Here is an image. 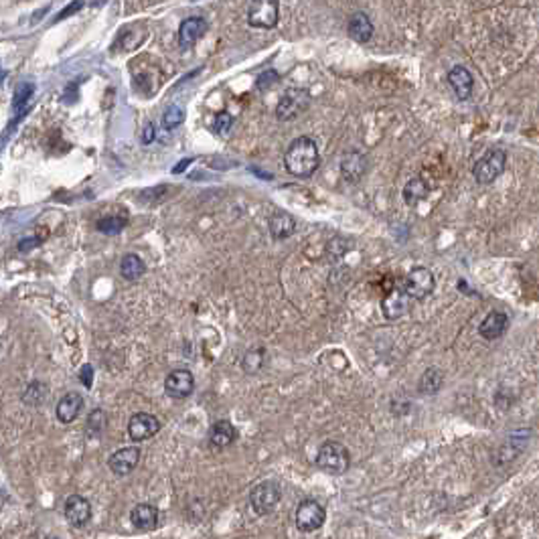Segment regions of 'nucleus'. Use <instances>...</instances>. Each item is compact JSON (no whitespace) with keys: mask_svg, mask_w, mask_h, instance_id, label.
I'll use <instances>...</instances> for the list:
<instances>
[{"mask_svg":"<svg viewBox=\"0 0 539 539\" xmlns=\"http://www.w3.org/2000/svg\"><path fill=\"white\" fill-rule=\"evenodd\" d=\"M321 165V155L316 142L309 136H298L290 142L284 155V167L296 179H309Z\"/></svg>","mask_w":539,"mask_h":539,"instance_id":"1","label":"nucleus"},{"mask_svg":"<svg viewBox=\"0 0 539 539\" xmlns=\"http://www.w3.org/2000/svg\"><path fill=\"white\" fill-rule=\"evenodd\" d=\"M316 465H318V468H321L323 472H326V474L340 477V474H345V472L349 470V467H351V454H349V450H347L340 442L326 440L325 444L318 448Z\"/></svg>","mask_w":539,"mask_h":539,"instance_id":"2","label":"nucleus"},{"mask_svg":"<svg viewBox=\"0 0 539 539\" xmlns=\"http://www.w3.org/2000/svg\"><path fill=\"white\" fill-rule=\"evenodd\" d=\"M507 167V152L503 148H491L477 160L472 177L479 184H491L505 172Z\"/></svg>","mask_w":539,"mask_h":539,"instance_id":"3","label":"nucleus"},{"mask_svg":"<svg viewBox=\"0 0 539 539\" xmlns=\"http://www.w3.org/2000/svg\"><path fill=\"white\" fill-rule=\"evenodd\" d=\"M311 104V94L304 87H290L284 91V96L276 106V118L280 122H292L302 112H306Z\"/></svg>","mask_w":539,"mask_h":539,"instance_id":"4","label":"nucleus"},{"mask_svg":"<svg viewBox=\"0 0 539 539\" xmlns=\"http://www.w3.org/2000/svg\"><path fill=\"white\" fill-rule=\"evenodd\" d=\"M282 499V489L276 481H262L250 493V505L255 515H270Z\"/></svg>","mask_w":539,"mask_h":539,"instance_id":"5","label":"nucleus"},{"mask_svg":"<svg viewBox=\"0 0 539 539\" xmlns=\"http://www.w3.org/2000/svg\"><path fill=\"white\" fill-rule=\"evenodd\" d=\"M296 527L304 533H312L318 531L326 521V511L325 507L314 501V499H304L300 501L296 507V515H294Z\"/></svg>","mask_w":539,"mask_h":539,"instance_id":"6","label":"nucleus"},{"mask_svg":"<svg viewBox=\"0 0 539 539\" xmlns=\"http://www.w3.org/2000/svg\"><path fill=\"white\" fill-rule=\"evenodd\" d=\"M280 18V0H252L248 23L254 28H274Z\"/></svg>","mask_w":539,"mask_h":539,"instance_id":"7","label":"nucleus"},{"mask_svg":"<svg viewBox=\"0 0 539 539\" xmlns=\"http://www.w3.org/2000/svg\"><path fill=\"white\" fill-rule=\"evenodd\" d=\"M434 274L424 266H418L408 272L406 280H404V290L408 292V296L413 300H422L430 296L434 290Z\"/></svg>","mask_w":539,"mask_h":539,"instance_id":"8","label":"nucleus"},{"mask_svg":"<svg viewBox=\"0 0 539 539\" xmlns=\"http://www.w3.org/2000/svg\"><path fill=\"white\" fill-rule=\"evenodd\" d=\"M165 391L172 399H184L195 391V377L189 369H172L165 379Z\"/></svg>","mask_w":539,"mask_h":539,"instance_id":"9","label":"nucleus"},{"mask_svg":"<svg viewBox=\"0 0 539 539\" xmlns=\"http://www.w3.org/2000/svg\"><path fill=\"white\" fill-rule=\"evenodd\" d=\"M160 432V420L148 413V411H138L130 418L128 422V434L134 442H142L156 436Z\"/></svg>","mask_w":539,"mask_h":539,"instance_id":"10","label":"nucleus"},{"mask_svg":"<svg viewBox=\"0 0 539 539\" xmlns=\"http://www.w3.org/2000/svg\"><path fill=\"white\" fill-rule=\"evenodd\" d=\"M140 448L138 446H126V448H120L110 456L108 460V467L112 470L116 477H126L130 474L134 468L138 467L140 462Z\"/></svg>","mask_w":539,"mask_h":539,"instance_id":"11","label":"nucleus"},{"mask_svg":"<svg viewBox=\"0 0 539 539\" xmlns=\"http://www.w3.org/2000/svg\"><path fill=\"white\" fill-rule=\"evenodd\" d=\"M63 515L73 527H84L91 519V503L82 495H70L63 505Z\"/></svg>","mask_w":539,"mask_h":539,"instance_id":"12","label":"nucleus"},{"mask_svg":"<svg viewBox=\"0 0 539 539\" xmlns=\"http://www.w3.org/2000/svg\"><path fill=\"white\" fill-rule=\"evenodd\" d=\"M410 309V296L404 288H391L382 300V312L385 318L396 321Z\"/></svg>","mask_w":539,"mask_h":539,"instance_id":"13","label":"nucleus"},{"mask_svg":"<svg viewBox=\"0 0 539 539\" xmlns=\"http://www.w3.org/2000/svg\"><path fill=\"white\" fill-rule=\"evenodd\" d=\"M367 170V158L359 150H349L340 158V174L345 177V181L357 183Z\"/></svg>","mask_w":539,"mask_h":539,"instance_id":"14","label":"nucleus"},{"mask_svg":"<svg viewBox=\"0 0 539 539\" xmlns=\"http://www.w3.org/2000/svg\"><path fill=\"white\" fill-rule=\"evenodd\" d=\"M448 85L452 87L454 96L460 99V101H467L470 96H472V87H474V79H472V73L462 67V65H456L452 70L448 71Z\"/></svg>","mask_w":539,"mask_h":539,"instance_id":"15","label":"nucleus"},{"mask_svg":"<svg viewBox=\"0 0 539 539\" xmlns=\"http://www.w3.org/2000/svg\"><path fill=\"white\" fill-rule=\"evenodd\" d=\"M82 408H84V397H82V394L70 391V394H65V396L61 397V399H59V404H57V408H55L57 420H59L63 426L71 424V422H75V420H77V416H79Z\"/></svg>","mask_w":539,"mask_h":539,"instance_id":"16","label":"nucleus"},{"mask_svg":"<svg viewBox=\"0 0 539 539\" xmlns=\"http://www.w3.org/2000/svg\"><path fill=\"white\" fill-rule=\"evenodd\" d=\"M158 517L160 513L155 505L150 503H138L134 509L130 511V523L138 531H152L158 527Z\"/></svg>","mask_w":539,"mask_h":539,"instance_id":"17","label":"nucleus"},{"mask_svg":"<svg viewBox=\"0 0 539 539\" xmlns=\"http://www.w3.org/2000/svg\"><path fill=\"white\" fill-rule=\"evenodd\" d=\"M205 30H207V21L205 18H201V16L184 18L183 23H181V27H179V45L183 49L193 47L205 35Z\"/></svg>","mask_w":539,"mask_h":539,"instance_id":"18","label":"nucleus"},{"mask_svg":"<svg viewBox=\"0 0 539 539\" xmlns=\"http://www.w3.org/2000/svg\"><path fill=\"white\" fill-rule=\"evenodd\" d=\"M507 326H509V318H507V314H505V312L493 311V312H489V314L482 318V323L479 325V333H481L482 339L495 340V339H499V337H503V335H505Z\"/></svg>","mask_w":539,"mask_h":539,"instance_id":"19","label":"nucleus"},{"mask_svg":"<svg viewBox=\"0 0 539 539\" xmlns=\"http://www.w3.org/2000/svg\"><path fill=\"white\" fill-rule=\"evenodd\" d=\"M294 229H296V221H294L292 215H288L286 211L274 213V215L270 217V233H272L274 240H286V238H290V235L294 233Z\"/></svg>","mask_w":539,"mask_h":539,"instance_id":"20","label":"nucleus"},{"mask_svg":"<svg viewBox=\"0 0 539 539\" xmlns=\"http://www.w3.org/2000/svg\"><path fill=\"white\" fill-rule=\"evenodd\" d=\"M235 438H238V432H235L233 424L227 420H219L209 428V442L215 448H226Z\"/></svg>","mask_w":539,"mask_h":539,"instance_id":"21","label":"nucleus"},{"mask_svg":"<svg viewBox=\"0 0 539 539\" xmlns=\"http://www.w3.org/2000/svg\"><path fill=\"white\" fill-rule=\"evenodd\" d=\"M349 37L357 43H367L373 37V23L365 13H355L349 21Z\"/></svg>","mask_w":539,"mask_h":539,"instance_id":"22","label":"nucleus"},{"mask_svg":"<svg viewBox=\"0 0 539 539\" xmlns=\"http://www.w3.org/2000/svg\"><path fill=\"white\" fill-rule=\"evenodd\" d=\"M442 383H444V375H442L440 369H426L422 377H420V383H418V391L424 394V396H434L442 389Z\"/></svg>","mask_w":539,"mask_h":539,"instance_id":"23","label":"nucleus"},{"mask_svg":"<svg viewBox=\"0 0 539 539\" xmlns=\"http://www.w3.org/2000/svg\"><path fill=\"white\" fill-rule=\"evenodd\" d=\"M146 272V266H144V262H142L140 255L136 254H126L122 257V262H120V274H122V278H126L130 282H134V280H138L142 278V274Z\"/></svg>","mask_w":539,"mask_h":539,"instance_id":"24","label":"nucleus"},{"mask_svg":"<svg viewBox=\"0 0 539 539\" xmlns=\"http://www.w3.org/2000/svg\"><path fill=\"white\" fill-rule=\"evenodd\" d=\"M428 193H430V189H428L424 179L416 177V179L408 181V184L404 187V201H406L410 207H413V205H418L420 201H424V199L428 197Z\"/></svg>","mask_w":539,"mask_h":539,"instance_id":"25","label":"nucleus"},{"mask_svg":"<svg viewBox=\"0 0 539 539\" xmlns=\"http://www.w3.org/2000/svg\"><path fill=\"white\" fill-rule=\"evenodd\" d=\"M47 397H49V385L43 382H33L28 383V387L23 394V404L30 408H39Z\"/></svg>","mask_w":539,"mask_h":539,"instance_id":"26","label":"nucleus"},{"mask_svg":"<svg viewBox=\"0 0 539 539\" xmlns=\"http://www.w3.org/2000/svg\"><path fill=\"white\" fill-rule=\"evenodd\" d=\"M264 361H266V349L264 347H254V349H250L248 353L243 355L241 367H243L245 373L254 375V373H257L260 369L264 367Z\"/></svg>","mask_w":539,"mask_h":539,"instance_id":"27","label":"nucleus"},{"mask_svg":"<svg viewBox=\"0 0 539 539\" xmlns=\"http://www.w3.org/2000/svg\"><path fill=\"white\" fill-rule=\"evenodd\" d=\"M128 226V219L126 217H101L96 227H98V231L101 233H106V235H118L124 227Z\"/></svg>","mask_w":539,"mask_h":539,"instance_id":"28","label":"nucleus"},{"mask_svg":"<svg viewBox=\"0 0 539 539\" xmlns=\"http://www.w3.org/2000/svg\"><path fill=\"white\" fill-rule=\"evenodd\" d=\"M33 91H35V87L33 84H21L16 87V94H14L13 99V108L18 113H25L27 112V104L30 96H33Z\"/></svg>","mask_w":539,"mask_h":539,"instance_id":"29","label":"nucleus"},{"mask_svg":"<svg viewBox=\"0 0 539 539\" xmlns=\"http://www.w3.org/2000/svg\"><path fill=\"white\" fill-rule=\"evenodd\" d=\"M184 122V110L181 106H169L165 113H162V126L167 128V130H174V128H179Z\"/></svg>","mask_w":539,"mask_h":539,"instance_id":"30","label":"nucleus"},{"mask_svg":"<svg viewBox=\"0 0 539 539\" xmlns=\"http://www.w3.org/2000/svg\"><path fill=\"white\" fill-rule=\"evenodd\" d=\"M108 424V418H106V411L104 410H94L89 416H87V434L89 436H99L104 432V428Z\"/></svg>","mask_w":539,"mask_h":539,"instance_id":"31","label":"nucleus"},{"mask_svg":"<svg viewBox=\"0 0 539 539\" xmlns=\"http://www.w3.org/2000/svg\"><path fill=\"white\" fill-rule=\"evenodd\" d=\"M233 126V116L227 112H219L215 116V122H213V130L219 134V136H226L227 132Z\"/></svg>","mask_w":539,"mask_h":539,"instance_id":"32","label":"nucleus"},{"mask_svg":"<svg viewBox=\"0 0 539 539\" xmlns=\"http://www.w3.org/2000/svg\"><path fill=\"white\" fill-rule=\"evenodd\" d=\"M278 77H280V75H278V71H274V70L264 71V73L257 77L255 85H257V89H268V87H272V85L278 82Z\"/></svg>","mask_w":539,"mask_h":539,"instance_id":"33","label":"nucleus"},{"mask_svg":"<svg viewBox=\"0 0 539 539\" xmlns=\"http://www.w3.org/2000/svg\"><path fill=\"white\" fill-rule=\"evenodd\" d=\"M82 6H84V0H73V2H71L70 6H67V9H65V11H61V13L57 14V16H55V21H53V23H59V21H61V18H67V16H71V14L75 13V11H79V9H82Z\"/></svg>","mask_w":539,"mask_h":539,"instance_id":"34","label":"nucleus"},{"mask_svg":"<svg viewBox=\"0 0 539 539\" xmlns=\"http://www.w3.org/2000/svg\"><path fill=\"white\" fill-rule=\"evenodd\" d=\"M91 377H94V367L89 363H85L84 367L79 369V379H82V383H84L87 389L91 387Z\"/></svg>","mask_w":539,"mask_h":539,"instance_id":"35","label":"nucleus"},{"mask_svg":"<svg viewBox=\"0 0 539 539\" xmlns=\"http://www.w3.org/2000/svg\"><path fill=\"white\" fill-rule=\"evenodd\" d=\"M41 241L37 240V238H30V240H23V241H18V252H28V250H33V248H37Z\"/></svg>","mask_w":539,"mask_h":539,"instance_id":"36","label":"nucleus"},{"mask_svg":"<svg viewBox=\"0 0 539 539\" xmlns=\"http://www.w3.org/2000/svg\"><path fill=\"white\" fill-rule=\"evenodd\" d=\"M152 140H155V126L148 122L146 128H144V132H142V144H150Z\"/></svg>","mask_w":539,"mask_h":539,"instance_id":"37","label":"nucleus"},{"mask_svg":"<svg viewBox=\"0 0 539 539\" xmlns=\"http://www.w3.org/2000/svg\"><path fill=\"white\" fill-rule=\"evenodd\" d=\"M189 165H193V158H183L177 167H172V172H174V174H181Z\"/></svg>","mask_w":539,"mask_h":539,"instance_id":"38","label":"nucleus"}]
</instances>
